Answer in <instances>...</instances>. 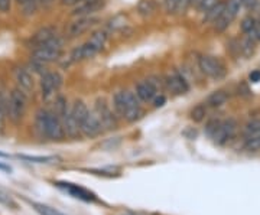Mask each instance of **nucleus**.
Masks as SVG:
<instances>
[{"label":"nucleus","mask_w":260,"mask_h":215,"mask_svg":"<svg viewBox=\"0 0 260 215\" xmlns=\"http://www.w3.org/2000/svg\"><path fill=\"white\" fill-rule=\"evenodd\" d=\"M88 42L94 48H97L99 51H102L103 48L106 47V42H107V33L103 32V30H95V32H93V35L90 37Z\"/></svg>","instance_id":"c85d7f7f"},{"label":"nucleus","mask_w":260,"mask_h":215,"mask_svg":"<svg viewBox=\"0 0 260 215\" xmlns=\"http://www.w3.org/2000/svg\"><path fill=\"white\" fill-rule=\"evenodd\" d=\"M62 47H64V41L56 35L51 41H48L45 44L34 48L32 51V59L39 61V62H54L58 61L62 55Z\"/></svg>","instance_id":"7ed1b4c3"},{"label":"nucleus","mask_w":260,"mask_h":215,"mask_svg":"<svg viewBox=\"0 0 260 215\" xmlns=\"http://www.w3.org/2000/svg\"><path fill=\"white\" fill-rule=\"evenodd\" d=\"M260 0H243V9L249 10V12H253L259 6Z\"/></svg>","instance_id":"58836bf2"},{"label":"nucleus","mask_w":260,"mask_h":215,"mask_svg":"<svg viewBox=\"0 0 260 215\" xmlns=\"http://www.w3.org/2000/svg\"><path fill=\"white\" fill-rule=\"evenodd\" d=\"M164 85L168 91H171L174 95H182V94H186L189 91V84L185 80V77L178 71L165 75L164 77Z\"/></svg>","instance_id":"f8f14e48"},{"label":"nucleus","mask_w":260,"mask_h":215,"mask_svg":"<svg viewBox=\"0 0 260 215\" xmlns=\"http://www.w3.org/2000/svg\"><path fill=\"white\" fill-rule=\"evenodd\" d=\"M83 0H61V5L62 6H75L78 3H81Z\"/></svg>","instance_id":"c03bdc74"},{"label":"nucleus","mask_w":260,"mask_h":215,"mask_svg":"<svg viewBox=\"0 0 260 215\" xmlns=\"http://www.w3.org/2000/svg\"><path fill=\"white\" fill-rule=\"evenodd\" d=\"M198 68L207 77L213 78L214 81H220L227 75V69L223 62L211 55H201L198 58Z\"/></svg>","instance_id":"0eeeda50"},{"label":"nucleus","mask_w":260,"mask_h":215,"mask_svg":"<svg viewBox=\"0 0 260 215\" xmlns=\"http://www.w3.org/2000/svg\"><path fill=\"white\" fill-rule=\"evenodd\" d=\"M26 105H28L26 93H23L19 87L12 90V93L8 97V119L10 122L13 124H19L22 122L26 112Z\"/></svg>","instance_id":"20e7f679"},{"label":"nucleus","mask_w":260,"mask_h":215,"mask_svg":"<svg viewBox=\"0 0 260 215\" xmlns=\"http://www.w3.org/2000/svg\"><path fill=\"white\" fill-rule=\"evenodd\" d=\"M203 0H189V8L191 6H194V8H197L198 9V6H200V3H201Z\"/></svg>","instance_id":"a18cd8bd"},{"label":"nucleus","mask_w":260,"mask_h":215,"mask_svg":"<svg viewBox=\"0 0 260 215\" xmlns=\"http://www.w3.org/2000/svg\"><path fill=\"white\" fill-rule=\"evenodd\" d=\"M249 37H250L253 41H256L257 44H260V19H257V23H256L254 29L249 33Z\"/></svg>","instance_id":"ea45409f"},{"label":"nucleus","mask_w":260,"mask_h":215,"mask_svg":"<svg viewBox=\"0 0 260 215\" xmlns=\"http://www.w3.org/2000/svg\"><path fill=\"white\" fill-rule=\"evenodd\" d=\"M106 5V0H97V2H85L83 0L81 3L75 5V8L71 12V15L75 18H81V16H91L95 12L103 9V6Z\"/></svg>","instance_id":"dca6fc26"},{"label":"nucleus","mask_w":260,"mask_h":215,"mask_svg":"<svg viewBox=\"0 0 260 215\" xmlns=\"http://www.w3.org/2000/svg\"><path fill=\"white\" fill-rule=\"evenodd\" d=\"M12 8V0H0V12L8 13Z\"/></svg>","instance_id":"37998d69"},{"label":"nucleus","mask_w":260,"mask_h":215,"mask_svg":"<svg viewBox=\"0 0 260 215\" xmlns=\"http://www.w3.org/2000/svg\"><path fill=\"white\" fill-rule=\"evenodd\" d=\"M243 149L249 153L260 152V119H251L242 131Z\"/></svg>","instance_id":"39448f33"},{"label":"nucleus","mask_w":260,"mask_h":215,"mask_svg":"<svg viewBox=\"0 0 260 215\" xmlns=\"http://www.w3.org/2000/svg\"><path fill=\"white\" fill-rule=\"evenodd\" d=\"M257 23V18L253 16V15H246L244 18L240 20V30H242L243 35H249L251 30L254 29Z\"/></svg>","instance_id":"c756f323"},{"label":"nucleus","mask_w":260,"mask_h":215,"mask_svg":"<svg viewBox=\"0 0 260 215\" xmlns=\"http://www.w3.org/2000/svg\"><path fill=\"white\" fill-rule=\"evenodd\" d=\"M156 12V3L153 0H140L138 5V13L142 18H150Z\"/></svg>","instance_id":"393cba45"},{"label":"nucleus","mask_w":260,"mask_h":215,"mask_svg":"<svg viewBox=\"0 0 260 215\" xmlns=\"http://www.w3.org/2000/svg\"><path fill=\"white\" fill-rule=\"evenodd\" d=\"M56 37V30L55 28H52V26H48V28L41 29V30H38L37 33L34 35V38L30 39V45L34 48L39 47V45H42V44H45L48 41H51L52 38Z\"/></svg>","instance_id":"aec40b11"},{"label":"nucleus","mask_w":260,"mask_h":215,"mask_svg":"<svg viewBox=\"0 0 260 215\" xmlns=\"http://www.w3.org/2000/svg\"><path fill=\"white\" fill-rule=\"evenodd\" d=\"M81 133H83L84 137H88V139H95L102 133H104L102 120H100L99 114L95 113L94 109L88 112L87 117L81 123Z\"/></svg>","instance_id":"9b49d317"},{"label":"nucleus","mask_w":260,"mask_h":215,"mask_svg":"<svg viewBox=\"0 0 260 215\" xmlns=\"http://www.w3.org/2000/svg\"><path fill=\"white\" fill-rule=\"evenodd\" d=\"M249 83L251 84H257L260 83V69H253L249 74Z\"/></svg>","instance_id":"79ce46f5"},{"label":"nucleus","mask_w":260,"mask_h":215,"mask_svg":"<svg viewBox=\"0 0 260 215\" xmlns=\"http://www.w3.org/2000/svg\"><path fill=\"white\" fill-rule=\"evenodd\" d=\"M94 110H95V113L99 114V117H100V120H102L104 131L116 130V129L119 127V120H120L119 116L116 114V112H114L112 107L106 103L103 98H99V100L95 101Z\"/></svg>","instance_id":"6e6552de"},{"label":"nucleus","mask_w":260,"mask_h":215,"mask_svg":"<svg viewBox=\"0 0 260 215\" xmlns=\"http://www.w3.org/2000/svg\"><path fill=\"white\" fill-rule=\"evenodd\" d=\"M234 20H236V19L233 18L230 13H227V12L224 10L223 15L217 19V22L214 23V30L218 32V33H223V32H225L227 29L230 28V25H232Z\"/></svg>","instance_id":"a878e982"},{"label":"nucleus","mask_w":260,"mask_h":215,"mask_svg":"<svg viewBox=\"0 0 260 215\" xmlns=\"http://www.w3.org/2000/svg\"><path fill=\"white\" fill-rule=\"evenodd\" d=\"M15 78H16L18 87L23 91V93L28 94L34 91V78H32V75L28 73V69H25V68H18V69L15 71Z\"/></svg>","instance_id":"a211bd4d"},{"label":"nucleus","mask_w":260,"mask_h":215,"mask_svg":"<svg viewBox=\"0 0 260 215\" xmlns=\"http://www.w3.org/2000/svg\"><path fill=\"white\" fill-rule=\"evenodd\" d=\"M243 9V0H225V12L236 19Z\"/></svg>","instance_id":"2f4dec72"},{"label":"nucleus","mask_w":260,"mask_h":215,"mask_svg":"<svg viewBox=\"0 0 260 215\" xmlns=\"http://www.w3.org/2000/svg\"><path fill=\"white\" fill-rule=\"evenodd\" d=\"M100 51L97 49V48H94L88 41L83 44V45H80V47H77L71 52V62H78V61H84V59H90V58H93L99 54Z\"/></svg>","instance_id":"f3484780"},{"label":"nucleus","mask_w":260,"mask_h":215,"mask_svg":"<svg viewBox=\"0 0 260 215\" xmlns=\"http://www.w3.org/2000/svg\"><path fill=\"white\" fill-rule=\"evenodd\" d=\"M71 112H73L74 117L77 119V122L80 123V126H81V123L87 117V114H88L90 110H88L87 104L84 103L83 100H75L74 104L71 105Z\"/></svg>","instance_id":"5701e85b"},{"label":"nucleus","mask_w":260,"mask_h":215,"mask_svg":"<svg viewBox=\"0 0 260 215\" xmlns=\"http://www.w3.org/2000/svg\"><path fill=\"white\" fill-rule=\"evenodd\" d=\"M61 120H62V126H64L67 137H70V139H78V137L83 136V133H81V126H80V123L77 122V119H75L74 114L71 112V107L67 110V113L62 116Z\"/></svg>","instance_id":"2eb2a0df"},{"label":"nucleus","mask_w":260,"mask_h":215,"mask_svg":"<svg viewBox=\"0 0 260 215\" xmlns=\"http://www.w3.org/2000/svg\"><path fill=\"white\" fill-rule=\"evenodd\" d=\"M94 20L91 16H81V18H77L75 20H73L68 28L65 29V33L68 38H77L80 35L85 33L88 29L91 28L94 25Z\"/></svg>","instance_id":"4468645a"},{"label":"nucleus","mask_w":260,"mask_h":215,"mask_svg":"<svg viewBox=\"0 0 260 215\" xmlns=\"http://www.w3.org/2000/svg\"><path fill=\"white\" fill-rule=\"evenodd\" d=\"M35 133L39 139L51 141H62L67 137L62 120L52 110L39 109L34 120Z\"/></svg>","instance_id":"f257e3e1"},{"label":"nucleus","mask_w":260,"mask_h":215,"mask_svg":"<svg viewBox=\"0 0 260 215\" xmlns=\"http://www.w3.org/2000/svg\"><path fill=\"white\" fill-rule=\"evenodd\" d=\"M19 158L28 160V162H37V163H48L51 160H55V158H49V156H25V155H20Z\"/></svg>","instance_id":"c9c22d12"},{"label":"nucleus","mask_w":260,"mask_h":215,"mask_svg":"<svg viewBox=\"0 0 260 215\" xmlns=\"http://www.w3.org/2000/svg\"><path fill=\"white\" fill-rule=\"evenodd\" d=\"M18 5L22 8V12L25 16H32L37 13V10L39 9V6L42 5L41 0H16Z\"/></svg>","instance_id":"b1692460"},{"label":"nucleus","mask_w":260,"mask_h":215,"mask_svg":"<svg viewBox=\"0 0 260 215\" xmlns=\"http://www.w3.org/2000/svg\"><path fill=\"white\" fill-rule=\"evenodd\" d=\"M126 26V18L123 16V15H117V16H114V18L109 22V29L112 30V32H116V30H119V29H123Z\"/></svg>","instance_id":"72a5a7b5"},{"label":"nucleus","mask_w":260,"mask_h":215,"mask_svg":"<svg viewBox=\"0 0 260 215\" xmlns=\"http://www.w3.org/2000/svg\"><path fill=\"white\" fill-rule=\"evenodd\" d=\"M159 88H160V80L158 81V78L152 77L148 80L139 81L136 84L135 93L139 97L142 103H152L155 100V97L159 94Z\"/></svg>","instance_id":"9d476101"},{"label":"nucleus","mask_w":260,"mask_h":215,"mask_svg":"<svg viewBox=\"0 0 260 215\" xmlns=\"http://www.w3.org/2000/svg\"><path fill=\"white\" fill-rule=\"evenodd\" d=\"M62 85V77L58 73H47L41 77V91L45 101H54L59 87Z\"/></svg>","instance_id":"1a4fd4ad"},{"label":"nucleus","mask_w":260,"mask_h":215,"mask_svg":"<svg viewBox=\"0 0 260 215\" xmlns=\"http://www.w3.org/2000/svg\"><path fill=\"white\" fill-rule=\"evenodd\" d=\"M85 2H97V0H85Z\"/></svg>","instance_id":"de8ad7c7"},{"label":"nucleus","mask_w":260,"mask_h":215,"mask_svg":"<svg viewBox=\"0 0 260 215\" xmlns=\"http://www.w3.org/2000/svg\"><path fill=\"white\" fill-rule=\"evenodd\" d=\"M179 3H181V0H164L165 12H167L168 15H174V13H178V9H179Z\"/></svg>","instance_id":"f704fd0d"},{"label":"nucleus","mask_w":260,"mask_h":215,"mask_svg":"<svg viewBox=\"0 0 260 215\" xmlns=\"http://www.w3.org/2000/svg\"><path fill=\"white\" fill-rule=\"evenodd\" d=\"M152 103H153V107H155V109H159V107H162L164 104L167 103V97H165L164 94H158Z\"/></svg>","instance_id":"a19ab883"},{"label":"nucleus","mask_w":260,"mask_h":215,"mask_svg":"<svg viewBox=\"0 0 260 215\" xmlns=\"http://www.w3.org/2000/svg\"><path fill=\"white\" fill-rule=\"evenodd\" d=\"M207 112H208L207 104H197L194 109L191 110V113H189V117H191V120L194 123H201L205 120Z\"/></svg>","instance_id":"cd10ccee"},{"label":"nucleus","mask_w":260,"mask_h":215,"mask_svg":"<svg viewBox=\"0 0 260 215\" xmlns=\"http://www.w3.org/2000/svg\"><path fill=\"white\" fill-rule=\"evenodd\" d=\"M8 119V98L0 95V131L5 127V122Z\"/></svg>","instance_id":"473e14b6"},{"label":"nucleus","mask_w":260,"mask_h":215,"mask_svg":"<svg viewBox=\"0 0 260 215\" xmlns=\"http://www.w3.org/2000/svg\"><path fill=\"white\" fill-rule=\"evenodd\" d=\"M68 109H70V105H68L67 98L62 97V95H56L55 98H54V101H52V112L55 113L59 119H62V116L67 113Z\"/></svg>","instance_id":"bb28decb"},{"label":"nucleus","mask_w":260,"mask_h":215,"mask_svg":"<svg viewBox=\"0 0 260 215\" xmlns=\"http://www.w3.org/2000/svg\"><path fill=\"white\" fill-rule=\"evenodd\" d=\"M56 187L64 189L65 192H68L74 198H78V199L85 201V202H99V199H97V197L94 195L93 192L87 191L85 188L80 187V185L70 184V182H56Z\"/></svg>","instance_id":"ddd939ff"},{"label":"nucleus","mask_w":260,"mask_h":215,"mask_svg":"<svg viewBox=\"0 0 260 215\" xmlns=\"http://www.w3.org/2000/svg\"><path fill=\"white\" fill-rule=\"evenodd\" d=\"M225 10V0H220L213 9H210L204 15L203 23H208V25H214L217 22V19L220 18Z\"/></svg>","instance_id":"4be33fe9"},{"label":"nucleus","mask_w":260,"mask_h":215,"mask_svg":"<svg viewBox=\"0 0 260 215\" xmlns=\"http://www.w3.org/2000/svg\"><path fill=\"white\" fill-rule=\"evenodd\" d=\"M240 42V51H242V56L249 59L251 56L256 54V49H257V42L253 41L249 35H243L242 39H239Z\"/></svg>","instance_id":"412c9836"},{"label":"nucleus","mask_w":260,"mask_h":215,"mask_svg":"<svg viewBox=\"0 0 260 215\" xmlns=\"http://www.w3.org/2000/svg\"><path fill=\"white\" fill-rule=\"evenodd\" d=\"M30 206L37 211L39 215H64L62 212H59L58 209L55 208H52V206H48L45 204H39V202H30L28 201Z\"/></svg>","instance_id":"7c9ffc66"},{"label":"nucleus","mask_w":260,"mask_h":215,"mask_svg":"<svg viewBox=\"0 0 260 215\" xmlns=\"http://www.w3.org/2000/svg\"><path fill=\"white\" fill-rule=\"evenodd\" d=\"M229 93L225 90H215L213 93L210 94L205 100V104L208 109H218L221 107L224 104L229 101Z\"/></svg>","instance_id":"6ab92c4d"},{"label":"nucleus","mask_w":260,"mask_h":215,"mask_svg":"<svg viewBox=\"0 0 260 215\" xmlns=\"http://www.w3.org/2000/svg\"><path fill=\"white\" fill-rule=\"evenodd\" d=\"M237 131H239V123H237V120L233 119V117H229V119L221 120V123L217 127V130L214 131V134L210 139H213V141L217 146L223 148V146L230 145L236 139Z\"/></svg>","instance_id":"423d86ee"},{"label":"nucleus","mask_w":260,"mask_h":215,"mask_svg":"<svg viewBox=\"0 0 260 215\" xmlns=\"http://www.w3.org/2000/svg\"><path fill=\"white\" fill-rule=\"evenodd\" d=\"M142 101L136 93L123 90L117 91L113 95V110L119 116V119L127 123H135L143 117Z\"/></svg>","instance_id":"f03ea898"},{"label":"nucleus","mask_w":260,"mask_h":215,"mask_svg":"<svg viewBox=\"0 0 260 215\" xmlns=\"http://www.w3.org/2000/svg\"><path fill=\"white\" fill-rule=\"evenodd\" d=\"M218 2H220V0H203V2L200 3V6H198V10H200L203 15H205L208 10L213 9Z\"/></svg>","instance_id":"4c0bfd02"},{"label":"nucleus","mask_w":260,"mask_h":215,"mask_svg":"<svg viewBox=\"0 0 260 215\" xmlns=\"http://www.w3.org/2000/svg\"><path fill=\"white\" fill-rule=\"evenodd\" d=\"M42 2V5H49V3H52L54 0H41Z\"/></svg>","instance_id":"49530a36"},{"label":"nucleus","mask_w":260,"mask_h":215,"mask_svg":"<svg viewBox=\"0 0 260 215\" xmlns=\"http://www.w3.org/2000/svg\"><path fill=\"white\" fill-rule=\"evenodd\" d=\"M221 123L220 119H211V120H208L207 124H205V133L208 134V137H211L214 134V131L217 130V127H218V124Z\"/></svg>","instance_id":"e433bc0d"}]
</instances>
